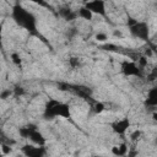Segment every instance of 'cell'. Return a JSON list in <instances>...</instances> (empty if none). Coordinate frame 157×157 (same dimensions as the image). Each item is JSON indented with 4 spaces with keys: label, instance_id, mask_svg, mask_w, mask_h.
<instances>
[{
    "label": "cell",
    "instance_id": "obj_1",
    "mask_svg": "<svg viewBox=\"0 0 157 157\" xmlns=\"http://www.w3.org/2000/svg\"><path fill=\"white\" fill-rule=\"evenodd\" d=\"M11 17L20 27L25 28L26 31L37 34V20L32 12L25 9L22 5L16 4L11 10Z\"/></svg>",
    "mask_w": 157,
    "mask_h": 157
},
{
    "label": "cell",
    "instance_id": "obj_2",
    "mask_svg": "<svg viewBox=\"0 0 157 157\" xmlns=\"http://www.w3.org/2000/svg\"><path fill=\"white\" fill-rule=\"evenodd\" d=\"M56 117L69 119L71 117L70 107H69V104H66L64 102H59V101H55V99H49L47 102L45 107H44L43 118L44 119H54Z\"/></svg>",
    "mask_w": 157,
    "mask_h": 157
},
{
    "label": "cell",
    "instance_id": "obj_3",
    "mask_svg": "<svg viewBox=\"0 0 157 157\" xmlns=\"http://www.w3.org/2000/svg\"><path fill=\"white\" fill-rule=\"evenodd\" d=\"M129 28H130V33L135 38H139V39L145 40V42L150 40V28H148V25L146 22L137 21L134 26H131Z\"/></svg>",
    "mask_w": 157,
    "mask_h": 157
},
{
    "label": "cell",
    "instance_id": "obj_4",
    "mask_svg": "<svg viewBox=\"0 0 157 157\" xmlns=\"http://www.w3.org/2000/svg\"><path fill=\"white\" fill-rule=\"evenodd\" d=\"M121 72L125 76H136V77H142V70L136 65L135 61H123L121 63Z\"/></svg>",
    "mask_w": 157,
    "mask_h": 157
},
{
    "label": "cell",
    "instance_id": "obj_5",
    "mask_svg": "<svg viewBox=\"0 0 157 157\" xmlns=\"http://www.w3.org/2000/svg\"><path fill=\"white\" fill-rule=\"evenodd\" d=\"M21 151L26 157H44L47 153V148L44 146L33 145H23L21 147Z\"/></svg>",
    "mask_w": 157,
    "mask_h": 157
},
{
    "label": "cell",
    "instance_id": "obj_6",
    "mask_svg": "<svg viewBox=\"0 0 157 157\" xmlns=\"http://www.w3.org/2000/svg\"><path fill=\"white\" fill-rule=\"evenodd\" d=\"M85 7H87L92 13H97L99 16H105L107 15V9H105V2L103 0H93L88 1L85 4Z\"/></svg>",
    "mask_w": 157,
    "mask_h": 157
},
{
    "label": "cell",
    "instance_id": "obj_7",
    "mask_svg": "<svg viewBox=\"0 0 157 157\" xmlns=\"http://www.w3.org/2000/svg\"><path fill=\"white\" fill-rule=\"evenodd\" d=\"M110 126H112V130L115 134L123 135L130 128V120L128 118H124V119H120V120H115L114 123L110 124Z\"/></svg>",
    "mask_w": 157,
    "mask_h": 157
},
{
    "label": "cell",
    "instance_id": "obj_8",
    "mask_svg": "<svg viewBox=\"0 0 157 157\" xmlns=\"http://www.w3.org/2000/svg\"><path fill=\"white\" fill-rule=\"evenodd\" d=\"M144 104L146 107H157V86H153L147 92V98L145 99Z\"/></svg>",
    "mask_w": 157,
    "mask_h": 157
},
{
    "label": "cell",
    "instance_id": "obj_9",
    "mask_svg": "<svg viewBox=\"0 0 157 157\" xmlns=\"http://www.w3.org/2000/svg\"><path fill=\"white\" fill-rule=\"evenodd\" d=\"M59 15H60L64 20H66V21H74V20L78 16L76 11H74V10H71L70 7H66V6L59 9Z\"/></svg>",
    "mask_w": 157,
    "mask_h": 157
},
{
    "label": "cell",
    "instance_id": "obj_10",
    "mask_svg": "<svg viewBox=\"0 0 157 157\" xmlns=\"http://www.w3.org/2000/svg\"><path fill=\"white\" fill-rule=\"evenodd\" d=\"M29 140H31L33 144H36L37 146H44V145H45V137H44L43 134L39 132L38 130H34V131L31 134Z\"/></svg>",
    "mask_w": 157,
    "mask_h": 157
},
{
    "label": "cell",
    "instance_id": "obj_11",
    "mask_svg": "<svg viewBox=\"0 0 157 157\" xmlns=\"http://www.w3.org/2000/svg\"><path fill=\"white\" fill-rule=\"evenodd\" d=\"M34 130H37V126H36L34 124H28V125H26V126L20 128V129H18V134H20V136L23 137V139H29L31 134H32Z\"/></svg>",
    "mask_w": 157,
    "mask_h": 157
},
{
    "label": "cell",
    "instance_id": "obj_12",
    "mask_svg": "<svg viewBox=\"0 0 157 157\" xmlns=\"http://www.w3.org/2000/svg\"><path fill=\"white\" fill-rule=\"evenodd\" d=\"M77 15H78L81 18L87 20V21H92V18H93V13H92L87 7H85V6H82V7L78 9Z\"/></svg>",
    "mask_w": 157,
    "mask_h": 157
},
{
    "label": "cell",
    "instance_id": "obj_13",
    "mask_svg": "<svg viewBox=\"0 0 157 157\" xmlns=\"http://www.w3.org/2000/svg\"><path fill=\"white\" fill-rule=\"evenodd\" d=\"M92 109H93V112H94L96 114H99V113H102V112L105 109V105H104V103L96 101V102L92 104Z\"/></svg>",
    "mask_w": 157,
    "mask_h": 157
},
{
    "label": "cell",
    "instance_id": "obj_14",
    "mask_svg": "<svg viewBox=\"0 0 157 157\" xmlns=\"http://www.w3.org/2000/svg\"><path fill=\"white\" fill-rule=\"evenodd\" d=\"M118 148H119V157H124V156H126V155H128L129 147H128V145H126L125 142H123V144L118 145Z\"/></svg>",
    "mask_w": 157,
    "mask_h": 157
},
{
    "label": "cell",
    "instance_id": "obj_15",
    "mask_svg": "<svg viewBox=\"0 0 157 157\" xmlns=\"http://www.w3.org/2000/svg\"><path fill=\"white\" fill-rule=\"evenodd\" d=\"M12 92H13V96H16V97H21L26 93V91L22 86H15V88H12Z\"/></svg>",
    "mask_w": 157,
    "mask_h": 157
},
{
    "label": "cell",
    "instance_id": "obj_16",
    "mask_svg": "<svg viewBox=\"0 0 157 157\" xmlns=\"http://www.w3.org/2000/svg\"><path fill=\"white\" fill-rule=\"evenodd\" d=\"M1 152H2L4 156H5V155H10V153L12 152V147H11V145L5 144V142H1Z\"/></svg>",
    "mask_w": 157,
    "mask_h": 157
},
{
    "label": "cell",
    "instance_id": "obj_17",
    "mask_svg": "<svg viewBox=\"0 0 157 157\" xmlns=\"http://www.w3.org/2000/svg\"><path fill=\"white\" fill-rule=\"evenodd\" d=\"M11 61H12L15 65H17V66H21V64H22L21 56H20L17 53H12V54H11Z\"/></svg>",
    "mask_w": 157,
    "mask_h": 157
},
{
    "label": "cell",
    "instance_id": "obj_18",
    "mask_svg": "<svg viewBox=\"0 0 157 157\" xmlns=\"http://www.w3.org/2000/svg\"><path fill=\"white\" fill-rule=\"evenodd\" d=\"M147 64H148V61H147V58L145 56V55H141L140 56V59L137 60V66L142 70L144 67H146L147 66Z\"/></svg>",
    "mask_w": 157,
    "mask_h": 157
},
{
    "label": "cell",
    "instance_id": "obj_19",
    "mask_svg": "<svg viewBox=\"0 0 157 157\" xmlns=\"http://www.w3.org/2000/svg\"><path fill=\"white\" fill-rule=\"evenodd\" d=\"M141 137V131L137 129V130H134L131 134H130V140L131 141H137Z\"/></svg>",
    "mask_w": 157,
    "mask_h": 157
},
{
    "label": "cell",
    "instance_id": "obj_20",
    "mask_svg": "<svg viewBox=\"0 0 157 157\" xmlns=\"http://www.w3.org/2000/svg\"><path fill=\"white\" fill-rule=\"evenodd\" d=\"M11 94H13V92H12L11 90H2L1 93H0V98H1V99H6V98H9Z\"/></svg>",
    "mask_w": 157,
    "mask_h": 157
},
{
    "label": "cell",
    "instance_id": "obj_21",
    "mask_svg": "<svg viewBox=\"0 0 157 157\" xmlns=\"http://www.w3.org/2000/svg\"><path fill=\"white\" fill-rule=\"evenodd\" d=\"M147 78H148V81H155V80H157V67H153V69L151 70V72L148 74Z\"/></svg>",
    "mask_w": 157,
    "mask_h": 157
},
{
    "label": "cell",
    "instance_id": "obj_22",
    "mask_svg": "<svg viewBox=\"0 0 157 157\" xmlns=\"http://www.w3.org/2000/svg\"><path fill=\"white\" fill-rule=\"evenodd\" d=\"M69 64H70L71 67H77V66L80 65V60H78V58L72 56V58L69 59Z\"/></svg>",
    "mask_w": 157,
    "mask_h": 157
},
{
    "label": "cell",
    "instance_id": "obj_23",
    "mask_svg": "<svg viewBox=\"0 0 157 157\" xmlns=\"http://www.w3.org/2000/svg\"><path fill=\"white\" fill-rule=\"evenodd\" d=\"M58 88L60 91H70V83H67V82H59L58 83Z\"/></svg>",
    "mask_w": 157,
    "mask_h": 157
},
{
    "label": "cell",
    "instance_id": "obj_24",
    "mask_svg": "<svg viewBox=\"0 0 157 157\" xmlns=\"http://www.w3.org/2000/svg\"><path fill=\"white\" fill-rule=\"evenodd\" d=\"M96 39H97L98 42H105V40L108 39V36H107L105 33H102V32H98V33L96 34Z\"/></svg>",
    "mask_w": 157,
    "mask_h": 157
},
{
    "label": "cell",
    "instance_id": "obj_25",
    "mask_svg": "<svg viewBox=\"0 0 157 157\" xmlns=\"http://www.w3.org/2000/svg\"><path fill=\"white\" fill-rule=\"evenodd\" d=\"M128 157H137L139 156V152H137V150L136 148H134V147H131V148H129V151H128V155H126Z\"/></svg>",
    "mask_w": 157,
    "mask_h": 157
},
{
    "label": "cell",
    "instance_id": "obj_26",
    "mask_svg": "<svg viewBox=\"0 0 157 157\" xmlns=\"http://www.w3.org/2000/svg\"><path fill=\"white\" fill-rule=\"evenodd\" d=\"M112 153H113L114 156L119 157V148H118V146H113V147H112Z\"/></svg>",
    "mask_w": 157,
    "mask_h": 157
},
{
    "label": "cell",
    "instance_id": "obj_27",
    "mask_svg": "<svg viewBox=\"0 0 157 157\" xmlns=\"http://www.w3.org/2000/svg\"><path fill=\"white\" fill-rule=\"evenodd\" d=\"M152 55V48H146L145 49V56H151Z\"/></svg>",
    "mask_w": 157,
    "mask_h": 157
},
{
    "label": "cell",
    "instance_id": "obj_28",
    "mask_svg": "<svg viewBox=\"0 0 157 157\" xmlns=\"http://www.w3.org/2000/svg\"><path fill=\"white\" fill-rule=\"evenodd\" d=\"M152 119H153L155 121H157V112H155V113H152Z\"/></svg>",
    "mask_w": 157,
    "mask_h": 157
},
{
    "label": "cell",
    "instance_id": "obj_29",
    "mask_svg": "<svg viewBox=\"0 0 157 157\" xmlns=\"http://www.w3.org/2000/svg\"><path fill=\"white\" fill-rule=\"evenodd\" d=\"M114 36H119V37H120V36H121V33H120L119 31H115V32H114Z\"/></svg>",
    "mask_w": 157,
    "mask_h": 157
},
{
    "label": "cell",
    "instance_id": "obj_30",
    "mask_svg": "<svg viewBox=\"0 0 157 157\" xmlns=\"http://www.w3.org/2000/svg\"><path fill=\"white\" fill-rule=\"evenodd\" d=\"M92 157H102V156H98V155H94V156H92Z\"/></svg>",
    "mask_w": 157,
    "mask_h": 157
},
{
    "label": "cell",
    "instance_id": "obj_31",
    "mask_svg": "<svg viewBox=\"0 0 157 157\" xmlns=\"http://www.w3.org/2000/svg\"><path fill=\"white\" fill-rule=\"evenodd\" d=\"M156 144H157V137H156Z\"/></svg>",
    "mask_w": 157,
    "mask_h": 157
},
{
    "label": "cell",
    "instance_id": "obj_32",
    "mask_svg": "<svg viewBox=\"0 0 157 157\" xmlns=\"http://www.w3.org/2000/svg\"><path fill=\"white\" fill-rule=\"evenodd\" d=\"M137 157H139V156H137Z\"/></svg>",
    "mask_w": 157,
    "mask_h": 157
}]
</instances>
